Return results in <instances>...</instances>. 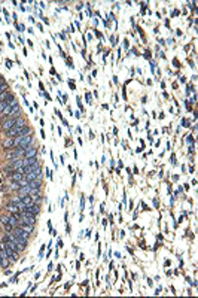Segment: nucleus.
Here are the masks:
<instances>
[{
  "label": "nucleus",
  "mask_w": 198,
  "mask_h": 298,
  "mask_svg": "<svg viewBox=\"0 0 198 298\" xmlns=\"http://www.w3.org/2000/svg\"><path fill=\"white\" fill-rule=\"evenodd\" d=\"M57 246H58V247H63V240H61V239H58V242H57Z\"/></svg>",
  "instance_id": "obj_20"
},
{
  "label": "nucleus",
  "mask_w": 198,
  "mask_h": 298,
  "mask_svg": "<svg viewBox=\"0 0 198 298\" xmlns=\"http://www.w3.org/2000/svg\"><path fill=\"white\" fill-rule=\"evenodd\" d=\"M28 186H30L31 190H40V188H42V179L30 180V182H28Z\"/></svg>",
  "instance_id": "obj_9"
},
{
  "label": "nucleus",
  "mask_w": 198,
  "mask_h": 298,
  "mask_svg": "<svg viewBox=\"0 0 198 298\" xmlns=\"http://www.w3.org/2000/svg\"><path fill=\"white\" fill-rule=\"evenodd\" d=\"M8 264H9L8 258H6V259H2V267H8Z\"/></svg>",
  "instance_id": "obj_16"
},
{
  "label": "nucleus",
  "mask_w": 198,
  "mask_h": 298,
  "mask_svg": "<svg viewBox=\"0 0 198 298\" xmlns=\"http://www.w3.org/2000/svg\"><path fill=\"white\" fill-rule=\"evenodd\" d=\"M19 197H21V201L26 204L27 207H28V206H31V204L34 203V201H33V198H31L30 195H19Z\"/></svg>",
  "instance_id": "obj_12"
},
{
  "label": "nucleus",
  "mask_w": 198,
  "mask_h": 298,
  "mask_svg": "<svg viewBox=\"0 0 198 298\" xmlns=\"http://www.w3.org/2000/svg\"><path fill=\"white\" fill-rule=\"evenodd\" d=\"M34 142V137L33 134H27V136H23L21 142H19V146L18 148H27V146H31Z\"/></svg>",
  "instance_id": "obj_2"
},
{
  "label": "nucleus",
  "mask_w": 198,
  "mask_h": 298,
  "mask_svg": "<svg viewBox=\"0 0 198 298\" xmlns=\"http://www.w3.org/2000/svg\"><path fill=\"white\" fill-rule=\"evenodd\" d=\"M3 146H5V149L15 148V146H14V139H12V137H8V139L3 142Z\"/></svg>",
  "instance_id": "obj_13"
},
{
  "label": "nucleus",
  "mask_w": 198,
  "mask_h": 298,
  "mask_svg": "<svg viewBox=\"0 0 198 298\" xmlns=\"http://www.w3.org/2000/svg\"><path fill=\"white\" fill-rule=\"evenodd\" d=\"M28 195L33 198V201H37V203H40V198H42V192H40V190H31Z\"/></svg>",
  "instance_id": "obj_8"
},
{
  "label": "nucleus",
  "mask_w": 198,
  "mask_h": 298,
  "mask_svg": "<svg viewBox=\"0 0 198 298\" xmlns=\"http://www.w3.org/2000/svg\"><path fill=\"white\" fill-rule=\"evenodd\" d=\"M46 175H48V177H49V179H52V172H51L49 169L46 170Z\"/></svg>",
  "instance_id": "obj_19"
},
{
  "label": "nucleus",
  "mask_w": 198,
  "mask_h": 298,
  "mask_svg": "<svg viewBox=\"0 0 198 298\" xmlns=\"http://www.w3.org/2000/svg\"><path fill=\"white\" fill-rule=\"evenodd\" d=\"M81 209H82V210L85 209V198H84V197L81 198Z\"/></svg>",
  "instance_id": "obj_17"
},
{
  "label": "nucleus",
  "mask_w": 198,
  "mask_h": 298,
  "mask_svg": "<svg viewBox=\"0 0 198 298\" xmlns=\"http://www.w3.org/2000/svg\"><path fill=\"white\" fill-rule=\"evenodd\" d=\"M69 85H70V88H71V90H76V87H75V83H73V82H71V81H69Z\"/></svg>",
  "instance_id": "obj_21"
},
{
  "label": "nucleus",
  "mask_w": 198,
  "mask_h": 298,
  "mask_svg": "<svg viewBox=\"0 0 198 298\" xmlns=\"http://www.w3.org/2000/svg\"><path fill=\"white\" fill-rule=\"evenodd\" d=\"M12 232H14L16 237H19V239H24V240H28V236H30V232L24 231L23 228H21V227H15Z\"/></svg>",
  "instance_id": "obj_5"
},
{
  "label": "nucleus",
  "mask_w": 198,
  "mask_h": 298,
  "mask_svg": "<svg viewBox=\"0 0 198 298\" xmlns=\"http://www.w3.org/2000/svg\"><path fill=\"white\" fill-rule=\"evenodd\" d=\"M21 179H24V175L19 173V172H15V173H12V175L9 176V180H11V182H18V180H21Z\"/></svg>",
  "instance_id": "obj_10"
},
{
  "label": "nucleus",
  "mask_w": 198,
  "mask_h": 298,
  "mask_svg": "<svg viewBox=\"0 0 198 298\" xmlns=\"http://www.w3.org/2000/svg\"><path fill=\"white\" fill-rule=\"evenodd\" d=\"M31 157H37V149L34 148L33 145L26 148V155H24V158H31Z\"/></svg>",
  "instance_id": "obj_7"
},
{
  "label": "nucleus",
  "mask_w": 198,
  "mask_h": 298,
  "mask_svg": "<svg viewBox=\"0 0 198 298\" xmlns=\"http://www.w3.org/2000/svg\"><path fill=\"white\" fill-rule=\"evenodd\" d=\"M21 228L24 231H27V232H31L33 231V225H27V224H23V225H19Z\"/></svg>",
  "instance_id": "obj_14"
},
{
  "label": "nucleus",
  "mask_w": 198,
  "mask_h": 298,
  "mask_svg": "<svg viewBox=\"0 0 198 298\" xmlns=\"http://www.w3.org/2000/svg\"><path fill=\"white\" fill-rule=\"evenodd\" d=\"M24 212L33 213V215H36V216H37V213L40 212V204H39V203H33L31 206H28V207L26 209V210H24Z\"/></svg>",
  "instance_id": "obj_6"
},
{
  "label": "nucleus",
  "mask_w": 198,
  "mask_h": 298,
  "mask_svg": "<svg viewBox=\"0 0 198 298\" xmlns=\"http://www.w3.org/2000/svg\"><path fill=\"white\" fill-rule=\"evenodd\" d=\"M6 106H8V101H6V100H3V101H0V112H3Z\"/></svg>",
  "instance_id": "obj_15"
},
{
  "label": "nucleus",
  "mask_w": 198,
  "mask_h": 298,
  "mask_svg": "<svg viewBox=\"0 0 198 298\" xmlns=\"http://www.w3.org/2000/svg\"><path fill=\"white\" fill-rule=\"evenodd\" d=\"M36 179H42V167H39L37 170H34V172H30L26 175V180H36Z\"/></svg>",
  "instance_id": "obj_3"
},
{
  "label": "nucleus",
  "mask_w": 198,
  "mask_h": 298,
  "mask_svg": "<svg viewBox=\"0 0 198 298\" xmlns=\"http://www.w3.org/2000/svg\"><path fill=\"white\" fill-rule=\"evenodd\" d=\"M6 67H8V69L12 67V63H11V60H6Z\"/></svg>",
  "instance_id": "obj_18"
},
{
  "label": "nucleus",
  "mask_w": 198,
  "mask_h": 298,
  "mask_svg": "<svg viewBox=\"0 0 198 298\" xmlns=\"http://www.w3.org/2000/svg\"><path fill=\"white\" fill-rule=\"evenodd\" d=\"M18 195H28L30 194V191H31V188L28 186V185H26V186H21V188H18Z\"/></svg>",
  "instance_id": "obj_11"
},
{
  "label": "nucleus",
  "mask_w": 198,
  "mask_h": 298,
  "mask_svg": "<svg viewBox=\"0 0 198 298\" xmlns=\"http://www.w3.org/2000/svg\"><path fill=\"white\" fill-rule=\"evenodd\" d=\"M24 155H26V148H16L15 151L6 154L8 160H11V158H12V160H16V158H24Z\"/></svg>",
  "instance_id": "obj_1"
},
{
  "label": "nucleus",
  "mask_w": 198,
  "mask_h": 298,
  "mask_svg": "<svg viewBox=\"0 0 198 298\" xmlns=\"http://www.w3.org/2000/svg\"><path fill=\"white\" fill-rule=\"evenodd\" d=\"M2 130L6 133V131H9V130H12L15 127V119L14 118H11V119H5V121H2Z\"/></svg>",
  "instance_id": "obj_4"
}]
</instances>
